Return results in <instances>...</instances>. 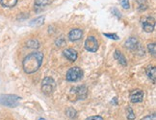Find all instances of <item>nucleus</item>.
Here are the masks:
<instances>
[{
	"mask_svg": "<svg viewBox=\"0 0 156 120\" xmlns=\"http://www.w3.org/2000/svg\"><path fill=\"white\" fill-rule=\"evenodd\" d=\"M142 26H143V30L147 33H151L154 31L155 28V19L154 17L151 16H147L144 17L142 19Z\"/></svg>",
	"mask_w": 156,
	"mask_h": 120,
	"instance_id": "39448f33",
	"label": "nucleus"
},
{
	"mask_svg": "<svg viewBox=\"0 0 156 120\" xmlns=\"http://www.w3.org/2000/svg\"><path fill=\"white\" fill-rule=\"evenodd\" d=\"M44 16H40V17L34 19L31 22V25H33V26H41V24H44Z\"/></svg>",
	"mask_w": 156,
	"mask_h": 120,
	"instance_id": "f3484780",
	"label": "nucleus"
},
{
	"mask_svg": "<svg viewBox=\"0 0 156 120\" xmlns=\"http://www.w3.org/2000/svg\"><path fill=\"white\" fill-rule=\"evenodd\" d=\"M142 120H155V115H147L146 117L142 118Z\"/></svg>",
	"mask_w": 156,
	"mask_h": 120,
	"instance_id": "393cba45",
	"label": "nucleus"
},
{
	"mask_svg": "<svg viewBox=\"0 0 156 120\" xmlns=\"http://www.w3.org/2000/svg\"><path fill=\"white\" fill-rule=\"evenodd\" d=\"M82 36H83V31L81 29H73L69 33L68 37H69V40L76 41V40H79L82 38Z\"/></svg>",
	"mask_w": 156,
	"mask_h": 120,
	"instance_id": "1a4fd4ad",
	"label": "nucleus"
},
{
	"mask_svg": "<svg viewBox=\"0 0 156 120\" xmlns=\"http://www.w3.org/2000/svg\"><path fill=\"white\" fill-rule=\"evenodd\" d=\"M44 60V54L41 52H33L31 54L27 55L22 62V67L27 74L35 73L38 71L43 63Z\"/></svg>",
	"mask_w": 156,
	"mask_h": 120,
	"instance_id": "f257e3e1",
	"label": "nucleus"
},
{
	"mask_svg": "<svg viewBox=\"0 0 156 120\" xmlns=\"http://www.w3.org/2000/svg\"><path fill=\"white\" fill-rule=\"evenodd\" d=\"M130 100L132 103H139L144 100V91L141 89H134L130 93Z\"/></svg>",
	"mask_w": 156,
	"mask_h": 120,
	"instance_id": "0eeeda50",
	"label": "nucleus"
},
{
	"mask_svg": "<svg viewBox=\"0 0 156 120\" xmlns=\"http://www.w3.org/2000/svg\"><path fill=\"white\" fill-rule=\"evenodd\" d=\"M99 47L98 41L93 36H90L89 38H87L86 41H85V48L86 50L90 51V52H97Z\"/></svg>",
	"mask_w": 156,
	"mask_h": 120,
	"instance_id": "423d86ee",
	"label": "nucleus"
},
{
	"mask_svg": "<svg viewBox=\"0 0 156 120\" xmlns=\"http://www.w3.org/2000/svg\"><path fill=\"white\" fill-rule=\"evenodd\" d=\"M147 48H148V51L151 54H152L153 56H155V54H156V44L154 43H149L147 45Z\"/></svg>",
	"mask_w": 156,
	"mask_h": 120,
	"instance_id": "aec40b11",
	"label": "nucleus"
},
{
	"mask_svg": "<svg viewBox=\"0 0 156 120\" xmlns=\"http://www.w3.org/2000/svg\"><path fill=\"white\" fill-rule=\"evenodd\" d=\"M128 115H127V118H128V120H134L135 119V117H136V115H135V113H134V111H133V110L131 109V108L129 107L128 108Z\"/></svg>",
	"mask_w": 156,
	"mask_h": 120,
	"instance_id": "412c9836",
	"label": "nucleus"
},
{
	"mask_svg": "<svg viewBox=\"0 0 156 120\" xmlns=\"http://www.w3.org/2000/svg\"><path fill=\"white\" fill-rule=\"evenodd\" d=\"M86 120H103V118L99 115H94V116H91V117L87 118Z\"/></svg>",
	"mask_w": 156,
	"mask_h": 120,
	"instance_id": "b1692460",
	"label": "nucleus"
},
{
	"mask_svg": "<svg viewBox=\"0 0 156 120\" xmlns=\"http://www.w3.org/2000/svg\"><path fill=\"white\" fill-rule=\"evenodd\" d=\"M121 4L122 6L123 9H129L130 8V5H129V0H122Z\"/></svg>",
	"mask_w": 156,
	"mask_h": 120,
	"instance_id": "4be33fe9",
	"label": "nucleus"
},
{
	"mask_svg": "<svg viewBox=\"0 0 156 120\" xmlns=\"http://www.w3.org/2000/svg\"><path fill=\"white\" fill-rule=\"evenodd\" d=\"M56 87V83L51 77H45L41 83V91L45 94H50L54 91Z\"/></svg>",
	"mask_w": 156,
	"mask_h": 120,
	"instance_id": "20e7f679",
	"label": "nucleus"
},
{
	"mask_svg": "<svg viewBox=\"0 0 156 120\" xmlns=\"http://www.w3.org/2000/svg\"><path fill=\"white\" fill-rule=\"evenodd\" d=\"M66 115L70 118H73L76 115V111L74 109H73V108H69V109H68L67 111H66Z\"/></svg>",
	"mask_w": 156,
	"mask_h": 120,
	"instance_id": "6ab92c4d",
	"label": "nucleus"
},
{
	"mask_svg": "<svg viewBox=\"0 0 156 120\" xmlns=\"http://www.w3.org/2000/svg\"><path fill=\"white\" fill-rule=\"evenodd\" d=\"M73 91L76 93V96H77V98L78 99H84V98H86V96H87V87L86 86H78L76 87L75 88H73Z\"/></svg>",
	"mask_w": 156,
	"mask_h": 120,
	"instance_id": "9d476101",
	"label": "nucleus"
},
{
	"mask_svg": "<svg viewBox=\"0 0 156 120\" xmlns=\"http://www.w3.org/2000/svg\"><path fill=\"white\" fill-rule=\"evenodd\" d=\"M63 55L70 62H75L77 60V58H78L77 52L74 49H73V48H68V49H65L63 51Z\"/></svg>",
	"mask_w": 156,
	"mask_h": 120,
	"instance_id": "6e6552de",
	"label": "nucleus"
},
{
	"mask_svg": "<svg viewBox=\"0 0 156 120\" xmlns=\"http://www.w3.org/2000/svg\"><path fill=\"white\" fill-rule=\"evenodd\" d=\"M17 0H0V4L5 8H13L16 5Z\"/></svg>",
	"mask_w": 156,
	"mask_h": 120,
	"instance_id": "4468645a",
	"label": "nucleus"
},
{
	"mask_svg": "<svg viewBox=\"0 0 156 120\" xmlns=\"http://www.w3.org/2000/svg\"><path fill=\"white\" fill-rule=\"evenodd\" d=\"M146 73H147V75L149 79L152 80L153 83H155V81H156V68H155V67H152V65L147 67L146 69Z\"/></svg>",
	"mask_w": 156,
	"mask_h": 120,
	"instance_id": "ddd939ff",
	"label": "nucleus"
},
{
	"mask_svg": "<svg viewBox=\"0 0 156 120\" xmlns=\"http://www.w3.org/2000/svg\"><path fill=\"white\" fill-rule=\"evenodd\" d=\"M104 36H106V37H107V38H109V39H115V40H118V39H119L116 34H105V33H104Z\"/></svg>",
	"mask_w": 156,
	"mask_h": 120,
	"instance_id": "5701e85b",
	"label": "nucleus"
},
{
	"mask_svg": "<svg viewBox=\"0 0 156 120\" xmlns=\"http://www.w3.org/2000/svg\"><path fill=\"white\" fill-rule=\"evenodd\" d=\"M26 46L29 48H32V49H38L40 47V43H39V41L36 39H30L26 43Z\"/></svg>",
	"mask_w": 156,
	"mask_h": 120,
	"instance_id": "dca6fc26",
	"label": "nucleus"
},
{
	"mask_svg": "<svg viewBox=\"0 0 156 120\" xmlns=\"http://www.w3.org/2000/svg\"><path fill=\"white\" fill-rule=\"evenodd\" d=\"M83 77V71L80 67H74L68 70L66 74V79L68 82H77L82 79Z\"/></svg>",
	"mask_w": 156,
	"mask_h": 120,
	"instance_id": "7ed1b4c3",
	"label": "nucleus"
},
{
	"mask_svg": "<svg viewBox=\"0 0 156 120\" xmlns=\"http://www.w3.org/2000/svg\"><path fill=\"white\" fill-rule=\"evenodd\" d=\"M124 46H125V48H127L129 50H135L138 48V46H139V43H138V39L136 38L131 37L128 39H126V41H125V43H124Z\"/></svg>",
	"mask_w": 156,
	"mask_h": 120,
	"instance_id": "9b49d317",
	"label": "nucleus"
},
{
	"mask_svg": "<svg viewBox=\"0 0 156 120\" xmlns=\"http://www.w3.org/2000/svg\"><path fill=\"white\" fill-rule=\"evenodd\" d=\"M114 58H115L122 65H123V67H126L127 61H126V59H125L124 55L119 50H116L115 51V53H114Z\"/></svg>",
	"mask_w": 156,
	"mask_h": 120,
	"instance_id": "f8f14e48",
	"label": "nucleus"
},
{
	"mask_svg": "<svg viewBox=\"0 0 156 120\" xmlns=\"http://www.w3.org/2000/svg\"><path fill=\"white\" fill-rule=\"evenodd\" d=\"M53 0H35V6L38 8L44 7V6L49 5Z\"/></svg>",
	"mask_w": 156,
	"mask_h": 120,
	"instance_id": "2eb2a0df",
	"label": "nucleus"
},
{
	"mask_svg": "<svg viewBox=\"0 0 156 120\" xmlns=\"http://www.w3.org/2000/svg\"><path fill=\"white\" fill-rule=\"evenodd\" d=\"M138 4H139V10L140 11H145L147 8V0H137Z\"/></svg>",
	"mask_w": 156,
	"mask_h": 120,
	"instance_id": "a211bd4d",
	"label": "nucleus"
},
{
	"mask_svg": "<svg viewBox=\"0 0 156 120\" xmlns=\"http://www.w3.org/2000/svg\"><path fill=\"white\" fill-rule=\"evenodd\" d=\"M20 97L14 94H0V105H3L6 107L15 108L19 106L20 101Z\"/></svg>",
	"mask_w": 156,
	"mask_h": 120,
	"instance_id": "f03ea898",
	"label": "nucleus"
}]
</instances>
